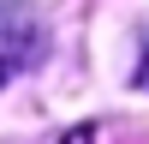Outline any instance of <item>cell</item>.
Wrapping results in <instances>:
<instances>
[{"label": "cell", "instance_id": "obj_1", "mask_svg": "<svg viewBox=\"0 0 149 144\" xmlns=\"http://www.w3.org/2000/svg\"><path fill=\"white\" fill-rule=\"evenodd\" d=\"M60 144H95V132H90V126H78V132H66Z\"/></svg>", "mask_w": 149, "mask_h": 144}, {"label": "cell", "instance_id": "obj_3", "mask_svg": "<svg viewBox=\"0 0 149 144\" xmlns=\"http://www.w3.org/2000/svg\"><path fill=\"white\" fill-rule=\"evenodd\" d=\"M0 84H6V60H0Z\"/></svg>", "mask_w": 149, "mask_h": 144}, {"label": "cell", "instance_id": "obj_2", "mask_svg": "<svg viewBox=\"0 0 149 144\" xmlns=\"http://www.w3.org/2000/svg\"><path fill=\"white\" fill-rule=\"evenodd\" d=\"M137 90H149V48H143V60H137Z\"/></svg>", "mask_w": 149, "mask_h": 144}]
</instances>
